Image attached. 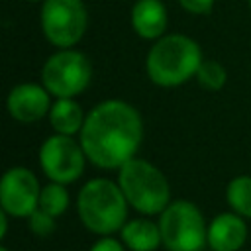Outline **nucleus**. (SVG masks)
<instances>
[{"label":"nucleus","mask_w":251,"mask_h":251,"mask_svg":"<svg viewBox=\"0 0 251 251\" xmlns=\"http://www.w3.org/2000/svg\"><path fill=\"white\" fill-rule=\"evenodd\" d=\"M71 204L69 192L65 188V184L59 182H49L45 186H41V194H39V208L47 214H51L53 218H59L67 212Z\"/></svg>","instance_id":"16"},{"label":"nucleus","mask_w":251,"mask_h":251,"mask_svg":"<svg viewBox=\"0 0 251 251\" xmlns=\"http://www.w3.org/2000/svg\"><path fill=\"white\" fill-rule=\"evenodd\" d=\"M118 184L127 204L141 216H157L173 202L167 176L153 163L139 157L118 169Z\"/></svg>","instance_id":"4"},{"label":"nucleus","mask_w":251,"mask_h":251,"mask_svg":"<svg viewBox=\"0 0 251 251\" xmlns=\"http://www.w3.org/2000/svg\"><path fill=\"white\" fill-rule=\"evenodd\" d=\"M120 239L127 251H157L163 247L159 222L149 218H133L120 229Z\"/></svg>","instance_id":"13"},{"label":"nucleus","mask_w":251,"mask_h":251,"mask_svg":"<svg viewBox=\"0 0 251 251\" xmlns=\"http://www.w3.org/2000/svg\"><path fill=\"white\" fill-rule=\"evenodd\" d=\"M86 159L100 169H120L131 161L143 139L139 112L124 100H104L94 106L80 129Z\"/></svg>","instance_id":"1"},{"label":"nucleus","mask_w":251,"mask_h":251,"mask_svg":"<svg viewBox=\"0 0 251 251\" xmlns=\"http://www.w3.org/2000/svg\"><path fill=\"white\" fill-rule=\"evenodd\" d=\"M133 31L143 39H159L167 29V10L161 0H137L131 8Z\"/></svg>","instance_id":"12"},{"label":"nucleus","mask_w":251,"mask_h":251,"mask_svg":"<svg viewBox=\"0 0 251 251\" xmlns=\"http://www.w3.org/2000/svg\"><path fill=\"white\" fill-rule=\"evenodd\" d=\"M127 200L118 182L92 178L82 184L76 198V212L82 226L100 237L112 235L127 222Z\"/></svg>","instance_id":"2"},{"label":"nucleus","mask_w":251,"mask_h":251,"mask_svg":"<svg viewBox=\"0 0 251 251\" xmlns=\"http://www.w3.org/2000/svg\"><path fill=\"white\" fill-rule=\"evenodd\" d=\"M88 251H127V247L122 243V239H116L112 235H104L98 241H94Z\"/></svg>","instance_id":"19"},{"label":"nucleus","mask_w":251,"mask_h":251,"mask_svg":"<svg viewBox=\"0 0 251 251\" xmlns=\"http://www.w3.org/2000/svg\"><path fill=\"white\" fill-rule=\"evenodd\" d=\"M196 78H198L200 86H204L208 90H220V88H224V84L227 80V73L218 61L206 59V61H202V65L196 73Z\"/></svg>","instance_id":"17"},{"label":"nucleus","mask_w":251,"mask_h":251,"mask_svg":"<svg viewBox=\"0 0 251 251\" xmlns=\"http://www.w3.org/2000/svg\"><path fill=\"white\" fill-rule=\"evenodd\" d=\"M0 251H10V249H8L6 245H2V247H0Z\"/></svg>","instance_id":"22"},{"label":"nucleus","mask_w":251,"mask_h":251,"mask_svg":"<svg viewBox=\"0 0 251 251\" xmlns=\"http://www.w3.org/2000/svg\"><path fill=\"white\" fill-rule=\"evenodd\" d=\"M27 220V227L31 233L39 235V237H45V235H51L57 227V218H53L51 214L43 212L41 208H37L31 216L25 218Z\"/></svg>","instance_id":"18"},{"label":"nucleus","mask_w":251,"mask_h":251,"mask_svg":"<svg viewBox=\"0 0 251 251\" xmlns=\"http://www.w3.org/2000/svg\"><path fill=\"white\" fill-rule=\"evenodd\" d=\"M8 218H10V216L2 210V212H0V239H4L6 233H8Z\"/></svg>","instance_id":"21"},{"label":"nucleus","mask_w":251,"mask_h":251,"mask_svg":"<svg viewBox=\"0 0 251 251\" xmlns=\"http://www.w3.org/2000/svg\"><path fill=\"white\" fill-rule=\"evenodd\" d=\"M86 153L73 135L55 133L39 147V165L51 182L71 184L84 173Z\"/></svg>","instance_id":"8"},{"label":"nucleus","mask_w":251,"mask_h":251,"mask_svg":"<svg viewBox=\"0 0 251 251\" xmlns=\"http://www.w3.org/2000/svg\"><path fill=\"white\" fill-rule=\"evenodd\" d=\"M202 61V51L194 39L182 33H171L159 37L149 49L145 69L151 82L171 88L196 76Z\"/></svg>","instance_id":"3"},{"label":"nucleus","mask_w":251,"mask_h":251,"mask_svg":"<svg viewBox=\"0 0 251 251\" xmlns=\"http://www.w3.org/2000/svg\"><path fill=\"white\" fill-rule=\"evenodd\" d=\"M86 116L82 114V108L75 98H57V102L49 110V122L55 133L63 135H75L80 133L84 126Z\"/></svg>","instance_id":"14"},{"label":"nucleus","mask_w":251,"mask_h":251,"mask_svg":"<svg viewBox=\"0 0 251 251\" xmlns=\"http://www.w3.org/2000/svg\"><path fill=\"white\" fill-rule=\"evenodd\" d=\"M226 200L231 212L239 214L245 220H251V176L239 175L227 182Z\"/></svg>","instance_id":"15"},{"label":"nucleus","mask_w":251,"mask_h":251,"mask_svg":"<svg viewBox=\"0 0 251 251\" xmlns=\"http://www.w3.org/2000/svg\"><path fill=\"white\" fill-rule=\"evenodd\" d=\"M249 8H251V0H249Z\"/></svg>","instance_id":"24"},{"label":"nucleus","mask_w":251,"mask_h":251,"mask_svg":"<svg viewBox=\"0 0 251 251\" xmlns=\"http://www.w3.org/2000/svg\"><path fill=\"white\" fill-rule=\"evenodd\" d=\"M6 106L14 120H18L22 124L37 122L43 116H47L51 110L49 90L43 84L22 82L10 90Z\"/></svg>","instance_id":"10"},{"label":"nucleus","mask_w":251,"mask_h":251,"mask_svg":"<svg viewBox=\"0 0 251 251\" xmlns=\"http://www.w3.org/2000/svg\"><path fill=\"white\" fill-rule=\"evenodd\" d=\"M90 78L92 65L76 49H59L41 69V82L55 98H75L90 84Z\"/></svg>","instance_id":"6"},{"label":"nucleus","mask_w":251,"mask_h":251,"mask_svg":"<svg viewBox=\"0 0 251 251\" xmlns=\"http://www.w3.org/2000/svg\"><path fill=\"white\" fill-rule=\"evenodd\" d=\"M41 186L25 167H12L0 180V206L10 218H27L39 208Z\"/></svg>","instance_id":"9"},{"label":"nucleus","mask_w":251,"mask_h":251,"mask_svg":"<svg viewBox=\"0 0 251 251\" xmlns=\"http://www.w3.org/2000/svg\"><path fill=\"white\" fill-rule=\"evenodd\" d=\"M159 227L167 251H202L208 247V222L194 202L173 200L159 214Z\"/></svg>","instance_id":"5"},{"label":"nucleus","mask_w":251,"mask_h":251,"mask_svg":"<svg viewBox=\"0 0 251 251\" xmlns=\"http://www.w3.org/2000/svg\"><path fill=\"white\" fill-rule=\"evenodd\" d=\"M247 237V222L235 212H222L208 222V247L212 251H239Z\"/></svg>","instance_id":"11"},{"label":"nucleus","mask_w":251,"mask_h":251,"mask_svg":"<svg viewBox=\"0 0 251 251\" xmlns=\"http://www.w3.org/2000/svg\"><path fill=\"white\" fill-rule=\"evenodd\" d=\"M178 2H180V6L186 12L196 14V16H204V14H210L212 12L216 0H178Z\"/></svg>","instance_id":"20"},{"label":"nucleus","mask_w":251,"mask_h":251,"mask_svg":"<svg viewBox=\"0 0 251 251\" xmlns=\"http://www.w3.org/2000/svg\"><path fill=\"white\" fill-rule=\"evenodd\" d=\"M25 2H39V0H25Z\"/></svg>","instance_id":"23"},{"label":"nucleus","mask_w":251,"mask_h":251,"mask_svg":"<svg viewBox=\"0 0 251 251\" xmlns=\"http://www.w3.org/2000/svg\"><path fill=\"white\" fill-rule=\"evenodd\" d=\"M88 25V14L82 0H43L41 29L49 43L59 49L76 45Z\"/></svg>","instance_id":"7"}]
</instances>
